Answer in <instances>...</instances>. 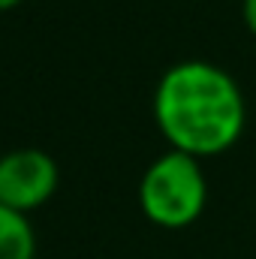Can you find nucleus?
Masks as SVG:
<instances>
[{
  "label": "nucleus",
  "mask_w": 256,
  "mask_h": 259,
  "mask_svg": "<svg viewBox=\"0 0 256 259\" xmlns=\"http://www.w3.org/2000/svg\"><path fill=\"white\" fill-rule=\"evenodd\" d=\"M58 187V163L36 148H18L0 157V205L33 211L49 202Z\"/></svg>",
  "instance_id": "3"
},
{
  "label": "nucleus",
  "mask_w": 256,
  "mask_h": 259,
  "mask_svg": "<svg viewBox=\"0 0 256 259\" xmlns=\"http://www.w3.org/2000/svg\"><path fill=\"white\" fill-rule=\"evenodd\" d=\"M154 118L166 142L190 157L229 151L244 133L247 106L238 81L208 61L169 66L154 94Z\"/></svg>",
  "instance_id": "1"
},
{
  "label": "nucleus",
  "mask_w": 256,
  "mask_h": 259,
  "mask_svg": "<svg viewBox=\"0 0 256 259\" xmlns=\"http://www.w3.org/2000/svg\"><path fill=\"white\" fill-rule=\"evenodd\" d=\"M36 238L21 211L0 205V259H33Z\"/></svg>",
  "instance_id": "4"
},
{
  "label": "nucleus",
  "mask_w": 256,
  "mask_h": 259,
  "mask_svg": "<svg viewBox=\"0 0 256 259\" xmlns=\"http://www.w3.org/2000/svg\"><path fill=\"white\" fill-rule=\"evenodd\" d=\"M241 15H244L247 30L256 36V0H244V3H241Z\"/></svg>",
  "instance_id": "5"
},
{
  "label": "nucleus",
  "mask_w": 256,
  "mask_h": 259,
  "mask_svg": "<svg viewBox=\"0 0 256 259\" xmlns=\"http://www.w3.org/2000/svg\"><path fill=\"white\" fill-rule=\"evenodd\" d=\"M208 202V181L199 160L184 151H169L157 157L139 184V205L145 217L163 229H184Z\"/></svg>",
  "instance_id": "2"
},
{
  "label": "nucleus",
  "mask_w": 256,
  "mask_h": 259,
  "mask_svg": "<svg viewBox=\"0 0 256 259\" xmlns=\"http://www.w3.org/2000/svg\"><path fill=\"white\" fill-rule=\"evenodd\" d=\"M21 0H0V12H6V9H12V6H18Z\"/></svg>",
  "instance_id": "6"
}]
</instances>
